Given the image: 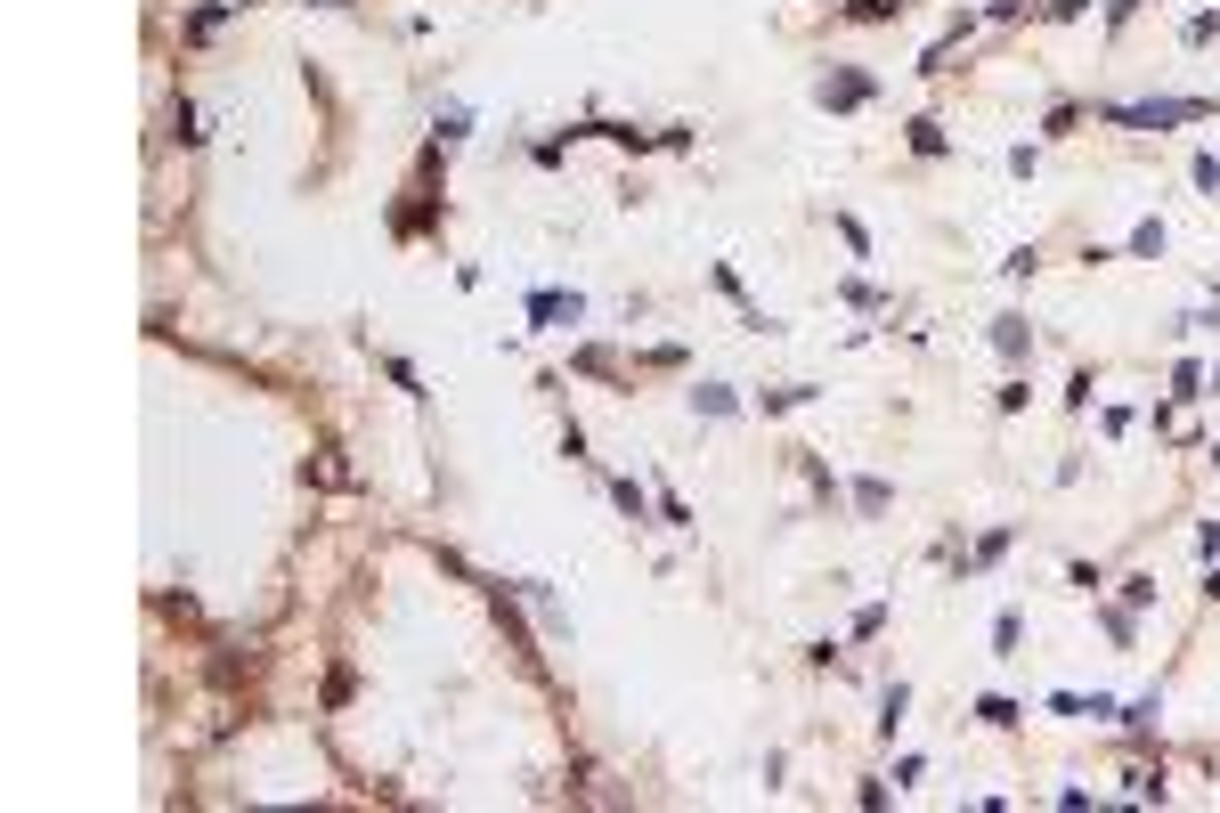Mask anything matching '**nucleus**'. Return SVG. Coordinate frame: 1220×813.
Returning a JSON list of instances; mask_svg holds the SVG:
<instances>
[{"instance_id": "nucleus-1", "label": "nucleus", "mask_w": 1220, "mask_h": 813, "mask_svg": "<svg viewBox=\"0 0 1220 813\" xmlns=\"http://www.w3.org/2000/svg\"><path fill=\"white\" fill-rule=\"evenodd\" d=\"M1115 122H1131V131H1172V122H1204L1212 106L1204 98H1155V106H1107Z\"/></svg>"}, {"instance_id": "nucleus-2", "label": "nucleus", "mask_w": 1220, "mask_h": 813, "mask_svg": "<svg viewBox=\"0 0 1220 813\" xmlns=\"http://www.w3.org/2000/svg\"><path fill=\"white\" fill-rule=\"evenodd\" d=\"M529 318H537V326H578L586 301H578V293H529Z\"/></svg>"}, {"instance_id": "nucleus-3", "label": "nucleus", "mask_w": 1220, "mask_h": 813, "mask_svg": "<svg viewBox=\"0 0 1220 813\" xmlns=\"http://www.w3.org/2000/svg\"><path fill=\"white\" fill-rule=\"evenodd\" d=\"M871 98V74H830L822 82V106H863Z\"/></svg>"}, {"instance_id": "nucleus-4", "label": "nucleus", "mask_w": 1220, "mask_h": 813, "mask_svg": "<svg viewBox=\"0 0 1220 813\" xmlns=\"http://www.w3.org/2000/svg\"><path fill=\"white\" fill-rule=\"evenodd\" d=\"M993 350H1001V358H1033V326H1025V318H1001V326H993Z\"/></svg>"}, {"instance_id": "nucleus-5", "label": "nucleus", "mask_w": 1220, "mask_h": 813, "mask_svg": "<svg viewBox=\"0 0 1220 813\" xmlns=\"http://www.w3.org/2000/svg\"><path fill=\"white\" fill-rule=\"evenodd\" d=\"M903 708H911V683H887V692H879V732H887V740H895Z\"/></svg>"}, {"instance_id": "nucleus-6", "label": "nucleus", "mask_w": 1220, "mask_h": 813, "mask_svg": "<svg viewBox=\"0 0 1220 813\" xmlns=\"http://www.w3.org/2000/svg\"><path fill=\"white\" fill-rule=\"evenodd\" d=\"M1131 253H1139V261L1164 253V220H1139V228H1131Z\"/></svg>"}, {"instance_id": "nucleus-7", "label": "nucleus", "mask_w": 1220, "mask_h": 813, "mask_svg": "<svg viewBox=\"0 0 1220 813\" xmlns=\"http://www.w3.org/2000/svg\"><path fill=\"white\" fill-rule=\"evenodd\" d=\"M610 496H619V513H627V521H643V513H651V496H643L635 480H610Z\"/></svg>"}, {"instance_id": "nucleus-8", "label": "nucleus", "mask_w": 1220, "mask_h": 813, "mask_svg": "<svg viewBox=\"0 0 1220 813\" xmlns=\"http://www.w3.org/2000/svg\"><path fill=\"white\" fill-rule=\"evenodd\" d=\"M846 17H863V25H879V17H903V0H846Z\"/></svg>"}, {"instance_id": "nucleus-9", "label": "nucleus", "mask_w": 1220, "mask_h": 813, "mask_svg": "<svg viewBox=\"0 0 1220 813\" xmlns=\"http://www.w3.org/2000/svg\"><path fill=\"white\" fill-rule=\"evenodd\" d=\"M692 407H700V415H732V391H724V383H700Z\"/></svg>"}, {"instance_id": "nucleus-10", "label": "nucleus", "mask_w": 1220, "mask_h": 813, "mask_svg": "<svg viewBox=\"0 0 1220 813\" xmlns=\"http://www.w3.org/2000/svg\"><path fill=\"white\" fill-rule=\"evenodd\" d=\"M1188 179L1204 187V196H1220V155H1196V163H1188Z\"/></svg>"}, {"instance_id": "nucleus-11", "label": "nucleus", "mask_w": 1220, "mask_h": 813, "mask_svg": "<svg viewBox=\"0 0 1220 813\" xmlns=\"http://www.w3.org/2000/svg\"><path fill=\"white\" fill-rule=\"evenodd\" d=\"M171 131H179V147H196V139H204V131H196V106H188V98L171 106Z\"/></svg>"}, {"instance_id": "nucleus-12", "label": "nucleus", "mask_w": 1220, "mask_h": 813, "mask_svg": "<svg viewBox=\"0 0 1220 813\" xmlns=\"http://www.w3.org/2000/svg\"><path fill=\"white\" fill-rule=\"evenodd\" d=\"M854 505H863V513H887V480H854Z\"/></svg>"}, {"instance_id": "nucleus-13", "label": "nucleus", "mask_w": 1220, "mask_h": 813, "mask_svg": "<svg viewBox=\"0 0 1220 813\" xmlns=\"http://www.w3.org/2000/svg\"><path fill=\"white\" fill-rule=\"evenodd\" d=\"M220 17H228V0H204V9H196V17H188V33H196V41H204V33H212V25H220Z\"/></svg>"}, {"instance_id": "nucleus-14", "label": "nucleus", "mask_w": 1220, "mask_h": 813, "mask_svg": "<svg viewBox=\"0 0 1220 813\" xmlns=\"http://www.w3.org/2000/svg\"><path fill=\"white\" fill-rule=\"evenodd\" d=\"M993 651H1001V659L1017 651V610H1001V618H993Z\"/></svg>"}, {"instance_id": "nucleus-15", "label": "nucleus", "mask_w": 1220, "mask_h": 813, "mask_svg": "<svg viewBox=\"0 0 1220 813\" xmlns=\"http://www.w3.org/2000/svg\"><path fill=\"white\" fill-rule=\"evenodd\" d=\"M310 9H350V0H310Z\"/></svg>"}, {"instance_id": "nucleus-16", "label": "nucleus", "mask_w": 1220, "mask_h": 813, "mask_svg": "<svg viewBox=\"0 0 1220 813\" xmlns=\"http://www.w3.org/2000/svg\"><path fill=\"white\" fill-rule=\"evenodd\" d=\"M1212 456H1220V448H1212Z\"/></svg>"}]
</instances>
